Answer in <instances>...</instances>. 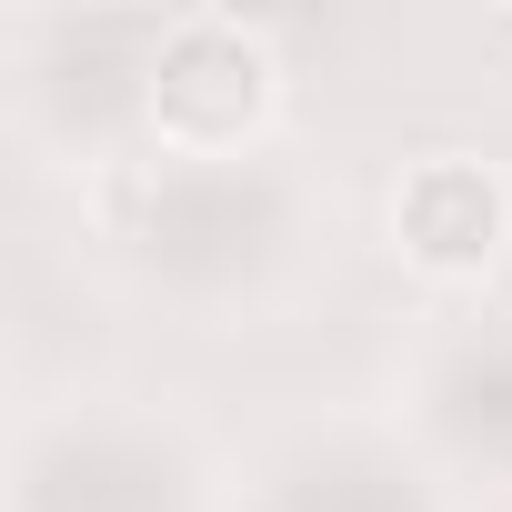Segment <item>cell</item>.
Instances as JSON below:
<instances>
[{"label": "cell", "instance_id": "cell-1", "mask_svg": "<svg viewBox=\"0 0 512 512\" xmlns=\"http://www.w3.org/2000/svg\"><path fill=\"white\" fill-rule=\"evenodd\" d=\"M151 121L191 161L241 151L251 131L272 121V41L251 31V21H231V11L171 21L161 31V61H151Z\"/></svg>", "mask_w": 512, "mask_h": 512}, {"label": "cell", "instance_id": "cell-2", "mask_svg": "<svg viewBox=\"0 0 512 512\" xmlns=\"http://www.w3.org/2000/svg\"><path fill=\"white\" fill-rule=\"evenodd\" d=\"M502 231H512V201H502V181H492L482 161H462V151L402 171V191H392L402 262H422V272H442V282H452V272H482L492 251H502Z\"/></svg>", "mask_w": 512, "mask_h": 512}]
</instances>
